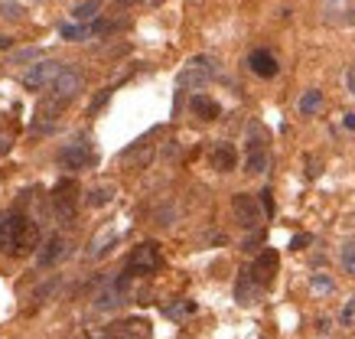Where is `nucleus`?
I'll return each instance as SVG.
<instances>
[{
  "label": "nucleus",
  "instance_id": "obj_1",
  "mask_svg": "<svg viewBox=\"0 0 355 339\" xmlns=\"http://www.w3.org/2000/svg\"><path fill=\"white\" fill-rule=\"evenodd\" d=\"M40 241V232H36V222H30L20 212H7L0 219V252L7 254H23L36 248Z\"/></svg>",
  "mask_w": 355,
  "mask_h": 339
},
{
  "label": "nucleus",
  "instance_id": "obj_2",
  "mask_svg": "<svg viewBox=\"0 0 355 339\" xmlns=\"http://www.w3.org/2000/svg\"><path fill=\"white\" fill-rule=\"evenodd\" d=\"M160 245L157 241H144V245H137L134 252H130L128 258V274L130 277H150V274L160 271Z\"/></svg>",
  "mask_w": 355,
  "mask_h": 339
},
{
  "label": "nucleus",
  "instance_id": "obj_3",
  "mask_svg": "<svg viewBox=\"0 0 355 339\" xmlns=\"http://www.w3.org/2000/svg\"><path fill=\"white\" fill-rule=\"evenodd\" d=\"M212 76H216V59H212V55H196V59L186 62L183 72H180V85L183 88H202V85L212 82Z\"/></svg>",
  "mask_w": 355,
  "mask_h": 339
},
{
  "label": "nucleus",
  "instance_id": "obj_4",
  "mask_svg": "<svg viewBox=\"0 0 355 339\" xmlns=\"http://www.w3.org/2000/svg\"><path fill=\"white\" fill-rule=\"evenodd\" d=\"M59 114H62V101H55V98L40 101L36 111H33V118H30V134H36V137L53 134L55 124H59Z\"/></svg>",
  "mask_w": 355,
  "mask_h": 339
},
{
  "label": "nucleus",
  "instance_id": "obj_5",
  "mask_svg": "<svg viewBox=\"0 0 355 339\" xmlns=\"http://www.w3.org/2000/svg\"><path fill=\"white\" fill-rule=\"evenodd\" d=\"M55 160H59L62 170H82V166L95 164V153H92V144L88 141H72V144H65V147H59Z\"/></svg>",
  "mask_w": 355,
  "mask_h": 339
},
{
  "label": "nucleus",
  "instance_id": "obj_6",
  "mask_svg": "<svg viewBox=\"0 0 355 339\" xmlns=\"http://www.w3.org/2000/svg\"><path fill=\"white\" fill-rule=\"evenodd\" d=\"M62 62H55V59H40V62H33L30 72L23 76V85L30 88V92H36V88H46L53 85L55 78L62 76Z\"/></svg>",
  "mask_w": 355,
  "mask_h": 339
},
{
  "label": "nucleus",
  "instance_id": "obj_7",
  "mask_svg": "<svg viewBox=\"0 0 355 339\" xmlns=\"http://www.w3.org/2000/svg\"><path fill=\"white\" fill-rule=\"evenodd\" d=\"M82 85H85V76H82V72H78V69H72V66H65L62 69V76L55 78L53 82V98L55 101H72L78 95V92H82Z\"/></svg>",
  "mask_w": 355,
  "mask_h": 339
},
{
  "label": "nucleus",
  "instance_id": "obj_8",
  "mask_svg": "<svg viewBox=\"0 0 355 339\" xmlns=\"http://www.w3.org/2000/svg\"><path fill=\"white\" fill-rule=\"evenodd\" d=\"M53 209H55V216H59L62 222H72V219H76V183H72V180L55 183Z\"/></svg>",
  "mask_w": 355,
  "mask_h": 339
},
{
  "label": "nucleus",
  "instance_id": "obj_9",
  "mask_svg": "<svg viewBox=\"0 0 355 339\" xmlns=\"http://www.w3.org/2000/svg\"><path fill=\"white\" fill-rule=\"evenodd\" d=\"M232 209H235V219L245 225V229H258L261 225V202L248 193H238L232 199Z\"/></svg>",
  "mask_w": 355,
  "mask_h": 339
},
{
  "label": "nucleus",
  "instance_id": "obj_10",
  "mask_svg": "<svg viewBox=\"0 0 355 339\" xmlns=\"http://www.w3.org/2000/svg\"><path fill=\"white\" fill-rule=\"evenodd\" d=\"M248 173H264L268 170V150H264V141L258 137V128H251V141H248V160H245Z\"/></svg>",
  "mask_w": 355,
  "mask_h": 339
},
{
  "label": "nucleus",
  "instance_id": "obj_11",
  "mask_svg": "<svg viewBox=\"0 0 355 339\" xmlns=\"http://www.w3.org/2000/svg\"><path fill=\"white\" fill-rule=\"evenodd\" d=\"M277 252L274 248H264V252L258 254V261H254V268H251V277L258 281L261 287H268L270 281H274V274H277Z\"/></svg>",
  "mask_w": 355,
  "mask_h": 339
},
{
  "label": "nucleus",
  "instance_id": "obj_12",
  "mask_svg": "<svg viewBox=\"0 0 355 339\" xmlns=\"http://www.w3.org/2000/svg\"><path fill=\"white\" fill-rule=\"evenodd\" d=\"M108 339H150V323L147 320H121L108 329Z\"/></svg>",
  "mask_w": 355,
  "mask_h": 339
},
{
  "label": "nucleus",
  "instance_id": "obj_13",
  "mask_svg": "<svg viewBox=\"0 0 355 339\" xmlns=\"http://www.w3.org/2000/svg\"><path fill=\"white\" fill-rule=\"evenodd\" d=\"M69 254V245H65V238H59V235H53V238H46V245L40 248V254H36V261H40V268H53V264H59Z\"/></svg>",
  "mask_w": 355,
  "mask_h": 339
},
{
  "label": "nucleus",
  "instance_id": "obj_14",
  "mask_svg": "<svg viewBox=\"0 0 355 339\" xmlns=\"http://www.w3.org/2000/svg\"><path fill=\"white\" fill-rule=\"evenodd\" d=\"M248 66H251V72H254V76H261V78H274L280 72L277 59H274L268 49H254V53L248 55Z\"/></svg>",
  "mask_w": 355,
  "mask_h": 339
},
{
  "label": "nucleus",
  "instance_id": "obj_15",
  "mask_svg": "<svg viewBox=\"0 0 355 339\" xmlns=\"http://www.w3.org/2000/svg\"><path fill=\"white\" fill-rule=\"evenodd\" d=\"M261 290H264V287L251 277V271H241V277H238V284H235V300H238V304L251 306L261 297Z\"/></svg>",
  "mask_w": 355,
  "mask_h": 339
},
{
  "label": "nucleus",
  "instance_id": "obj_16",
  "mask_svg": "<svg viewBox=\"0 0 355 339\" xmlns=\"http://www.w3.org/2000/svg\"><path fill=\"white\" fill-rule=\"evenodd\" d=\"M238 157H235V147L232 144H216L212 147V166H216L218 173H228V170H235Z\"/></svg>",
  "mask_w": 355,
  "mask_h": 339
},
{
  "label": "nucleus",
  "instance_id": "obj_17",
  "mask_svg": "<svg viewBox=\"0 0 355 339\" xmlns=\"http://www.w3.org/2000/svg\"><path fill=\"white\" fill-rule=\"evenodd\" d=\"M189 108H193L196 118H202V121H216L218 114H222L218 101H212L209 95H193V98H189Z\"/></svg>",
  "mask_w": 355,
  "mask_h": 339
},
{
  "label": "nucleus",
  "instance_id": "obj_18",
  "mask_svg": "<svg viewBox=\"0 0 355 339\" xmlns=\"http://www.w3.org/2000/svg\"><path fill=\"white\" fill-rule=\"evenodd\" d=\"M114 241H118V229H101L95 235V241H92V258H101L105 252H111L114 248Z\"/></svg>",
  "mask_w": 355,
  "mask_h": 339
},
{
  "label": "nucleus",
  "instance_id": "obj_19",
  "mask_svg": "<svg viewBox=\"0 0 355 339\" xmlns=\"http://www.w3.org/2000/svg\"><path fill=\"white\" fill-rule=\"evenodd\" d=\"M320 108H323V92H320V88H310V92H303V98H300V114H316Z\"/></svg>",
  "mask_w": 355,
  "mask_h": 339
},
{
  "label": "nucleus",
  "instance_id": "obj_20",
  "mask_svg": "<svg viewBox=\"0 0 355 339\" xmlns=\"http://www.w3.org/2000/svg\"><path fill=\"white\" fill-rule=\"evenodd\" d=\"M163 313H166L170 320H186V317H193L196 313V304L193 300H176V304L163 306Z\"/></svg>",
  "mask_w": 355,
  "mask_h": 339
},
{
  "label": "nucleus",
  "instance_id": "obj_21",
  "mask_svg": "<svg viewBox=\"0 0 355 339\" xmlns=\"http://www.w3.org/2000/svg\"><path fill=\"white\" fill-rule=\"evenodd\" d=\"M98 10H101V0H82L76 10H72V17H76L78 23H85V20H95Z\"/></svg>",
  "mask_w": 355,
  "mask_h": 339
},
{
  "label": "nucleus",
  "instance_id": "obj_22",
  "mask_svg": "<svg viewBox=\"0 0 355 339\" xmlns=\"http://www.w3.org/2000/svg\"><path fill=\"white\" fill-rule=\"evenodd\" d=\"M0 20H23L20 0H0Z\"/></svg>",
  "mask_w": 355,
  "mask_h": 339
},
{
  "label": "nucleus",
  "instance_id": "obj_23",
  "mask_svg": "<svg viewBox=\"0 0 355 339\" xmlns=\"http://www.w3.org/2000/svg\"><path fill=\"white\" fill-rule=\"evenodd\" d=\"M111 199H114V186H98L88 193V206H105Z\"/></svg>",
  "mask_w": 355,
  "mask_h": 339
},
{
  "label": "nucleus",
  "instance_id": "obj_24",
  "mask_svg": "<svg viewBox=\"0 0 355 339\" xmlns=\"http://www.w3.org/2000/svg\"><path fill=\"white\" fill-rule=\"evenodd\" d=\"M59 33H62L65 40H88V36H92V26H82V23H78V26H62Z\"/></svg>",
  "mask_w": 355,
  "mask_h": 339
},
{
  "label": "nucleus",
  "instance_id": "obj_25",
  "mask_svg": "<svg viewBox=\"0 0 355 339\" xmlns=\"http://www.w3.org/2000/svg\"><path fill=\"white\" fill-rule=\"evenodd\" d=\"M343 268L355 277V241H349V245H343Z\"/></svg>",
  "mask_w": 355,
  "mask_h": 339
},
{
  "label": "nucleus",
  "instance_id": "obj_26",
  "mask_svg": "<svg viewBox=\"0 0 355 339\" xmlns=\"http://www.w3.org/2000/svg\"><path fill=\"white\" fill-rule=\"evenodd\" d=\"M313 290H320V294H329V290H333V281H329V277H323V274H313Z\"/></svg>",
  "mask_w": 355,
  "mask_h": 339
},
{
  "label": "nucleus",
  "instance_id": "obj_27",
  "mask_svg": "<svg viewBox=\"0 0 355 339\" xmlns=\"http://www.w3.org/2000/svg\"><path fill=\"white\" fill-rule=\"evenodd\" d=\"M40 49H20V53H13V62H26V59H36Z\"/></svg>",
  "mask_w": 355,
  "mask_h": 339
},
{
  "label": "nucleus",
  "instance_id": "obj_28",
  "mask_svg": "<svg viewBox=\"0 0 355 339\" xmlns=\"http://www.w3.org/2000/svg\"><path fill=\"white\" fill-rule=\"evenodd\" d=\"M261 209H264L268 216H274V199H270V189H264V193H261Z\"/></svg>",
  "mask_w": 355,
  "mask_h": 339
},
{
  "label": "nucleus",
  "instance_id": "obj_29",
  "mask_svg": "<svg viewBox=\"0 0 355 339\" xmlns=\"http://www.w3.org/2000/svg\"><path fill=\"white\" fill-rule=\"evenodd\" d=\"M352 320H355V297H352V300H349V306H345V310H343V323H345V327H349Z\"/></svg>",
  "mask_w": 355,
  "mask_h": 339
},
{
  "label": "nucleus",
  "instance_id": "obj_30",
  "mask_svg": "<svg viewBox=\"0 0 355 339\" xmlns=\"http://www.w3.org/2000/svg\"><path fill=\"white\" fill-rule=\"evenodd\" d=\"M108 95H111L108 88H105V92H98L95 98H92V111H98V108H101V105H105V101H108Z\"/></svg>",
  "mask_w": 355,
  "mask_h": 339
},
{
  "label": "nucleus",
  "instance_id": "obj_31",
  "mask_svg": "<svg viewBox=\"0 0 355 339\" xmlns=\"http://www.w3.org/2000/svg\"><path fill=\"white\" fill-rule=\"evenodd\" d=\"M310 241H313V235H297V238L291 241V248H293V252H297V248H306Z\"/></svg>",
  "mask_w": 355,
  "mask_h": 339
},
{
  "label": "nucleus",
  "instance_id": "obj_32",
  "mask_svg": "<svg viewBox=\"0 0 355 339\" xmlns=\"http://www.w3.org/2000/svg\"><path fill=\"white\" fill-rule=\"evenodd\" d=\"M343 124L349 128V131H355V111H349V114H343Z\"/></svg>",
  "mask_w": 355,
  "mask_h": 339
},
{
  "label": "nucleus",
  "instance_id": "obj_33",
  "mask_svg": "<svg viewBox=\"0 0 355 339\" xmlns=\"http://www.w3.org/2000/svg\"><path fill=\"white\" fill-rule=\"evenodd\" d=\"M345 82H349V92L355 95V69H349V72H345Z\"/></svg>",
  "mask_w": 355,
  "mask_h": 339
},
{
  "label": "nucleus",
  "instance_id": "obj_34",
  "mask_svg": "<svg viewBox=\"0 0 355 339\" xmlns=\"http://www.w3.org/2000/svg\"><path fill=\"white\" fill-rule=\"evenodd\" d=\"M306 166H310V170H306V173H310V176H316V173H320V164H316L313 157H310V160H306Z\"/></svg>",
  "mask_w": 355,
  "mask_h": 339
},
{
  "label": "nucleus",
  "instance_id": "obj_35",
  "mask_svg": "<svg viewBox=\"0 0 355 339\" xmlns=\"http://www.w3.org/2000/svg\"><path fill=\"white\" fill-rule=\"evenodd\" d=\"M7 46H10V40H7V36H0V49H7Z\"/></svg>",
  "mask_w": 355,
  "mask_h": 339
},
{
  "label": "nucleus",
  "instance_id": "obj_36",
  "mask_svg": "<svg viewBox=\"0 0 355 339\" xmlns=\"http://www.w3.org/2000/svg\"><path fill=\"white\" fill-rule=\"evenodd\" d=\"M0 150H7V141H0Z\"/></svg>",
  "mask_w": 355,
  "mask_h": 339
},
{
  "label": "nucleus",
  "instance_id": "obj_37",
  "mask_svg": "<svg viewBox=\"0 0 355 339\" xmlns=\"http://www.w3.org/2000/svg\"><path fill=\"white\" fill-rule=\"evenodd\" d=\"M150 3H160V0H150Z\"/></svg>",
  "mask_w": 355,
  "mask_h": 339
}]
</instances>
